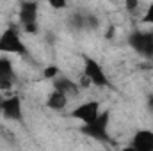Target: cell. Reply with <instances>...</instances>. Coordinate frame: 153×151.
<instances>
[{"label": "cell", "mask_w": 153, "mask_h": 151, "mask_svg": "<svg viewBox=\"0 0 153 151\" xmlns=\"http://www.w3.org/2000/svg\"><path fill=\"white\" fill-rule=\"evenodd\" d=\"M100 112H102V103L98 100H85V101L78 103L75 109H71L70 115L73 119H76L82 126V124H87V123L94 121L100 115Z\"/></svg>", "instance_id": "5b68a950"}, {"label": "cell", "mask_w": 153, "mask_h": 151, "mask_svg": "<svg viewBox=\"0 0 153 151\" xmlns=\"http://www.w3.org/2000/svg\"><path fill=\"white\" fill-rule=\"evenodd\" d=\"M43 78L45 80H55V78H59L61 76V70H59V66H55V64H50V66H46L45 70H43Z\"/></svg>", "instance_id": "7c38bea8"}, {"label": "cell", "mask_w": 153, "mask_h": 151, "mask_svg": "<svg viewBox=\"0 0 153 151\" xmlns=\"http://www.w3.org/2000/svg\"><path fill=\"white\" fill-rule=\"evenodd\" d=\"M18 18H20L22 27L39 23V4L38 2H22L18 9Z\"/></svg>", "instance_id": "ba28073f"}, {"label": "cell", "mask_w": 153, "mask_h": 151, "mask_svg": "<svg viewBox=\"0 0 153 151\" xmlns=\"http://www.w3.org/2000/svg\"><path fill=\"white\" fill-rule=\"evenodd\" d=\"M128 44L135 53L143 57H153V30H134L128 36Z\"/></svg>", "instance_id": "277c9868"}, {"label": "cell", "mask_w": 153, "mask_h": 151, "mask_svg": "<svg viewBox=\"0 0 153 151\" xmlns=\"http://www.w3.org/2000/svg\"><path fill=\"white\" fill-rule=\"evenodd\" d=\"M16 82V73L13 61L5 55L0 57V91H9Z\"/></svg>", "instance_id": "52a82bcc"}, {"label": "cell", "mask_w": 153, "mask_h": 151, "mask_svg": "<svg viewBox=\"0 0 153 151\" xmlns=\"http://www.w3.org/2000/svg\"><path fill=\"white\" fill-rule=\"evenodd\" d=\"M82 76L93 85V87H111V80L105 73L103 66L91 57L84 59V68H82Z\"/></svg>", "instance_id": "3957f363"}, {"label": "cell", "mask_w": 153, "mask_h": 151, "mask_svg": "<svg viewBox=\"0 0 153 151\" xmlns=\"http://www.w3.org/2000/svg\"><path fill=\"white\" fill-rule=\"evenodd\" d=\"M46 107L53 112H64L68 109V103H70V98L62 93H59L57 89H52L50 94L46 96Z\"/></svg>", "instance_id": "30bf717a"}, {"label": "cell", "mask_w": 153, "mask_h": 151, "mask_svg": "<svg viewBox=\"0 0 153 151\" xmlns=\"http://www.w3.org/2000/svg\"><path fill=\"white\" fill-rule=\"evenodd\" d=\"M0 114L13 123H18L23 119V105L20 96L13 94V96H5L0 100Z\"/></svg>", "instance_id": "8992f818"}, {"label": "cell", "mask_w": 153, "mask_h": 151, "mask_svg": "<svg viewBox=\"0 0 153 151\" xmlns=\"http://www.w3.org/2000/svg\"><path fill=\"white\" fill-rule=\"evenodd\" d=\"M98 25H100V20L94 14H84V29L94 30V29H98Z\"/></svg>", "instance_id": "4fadbf2b"}, {"label": "cell", "mask_w": 153, "mask_h": 151, "mask_svg": "<svg viewBox=\"0 0 153 151\" xmlns=\"http://www.w3.org/2000/svg\"><path fill=\"white\" fill-rule=\"evenodd\" d=\"M121 151H135V150H134L132 146H125V148H123V150H121Z\"/></svg>", "instance_id": "ac0fdd59"}, {"label": "cell", "mask_w": 153, "mask_h": 151, "mask_svg": "<svg viewBox=\"0 0 153 151\" xmlns=\"http://www.w3.org/2000/svg\"><path fill=\"white\" fill-rule=\"evenodd\" d=\"M22 32H25V34H38V32H39V23L27 25V27H22Z\"/></svg>", "instance_id": "9a60e30c"}, {"label": "cell", "mask_w": 153, "mask_h": 151, "mask_svg": "<svg viewBox=\"0 0 153 151\" xmlns=\"http://www.w3.org/2000/svg\"><path fill=\"white\" fill-rule=\"evenodd\" d=\"M0 53L2 55H20L25 57L29 53L27 44L22 38V30L16 27H7L0 34Z\"/></svg>", "instance_id": "6da1fadb"}, {"label": "cell", "mask_w": 153, "mask_h": 151, "mask_svg": "<svg viewBox=\"0 0 153 151\" xmlns=\"http://www.w3.org/2000/svg\"><path fill=\"white\" fill-rule=\"evenodd\" d=\"M128 146H132L135 151H153V130L148 128L137 130L132 135Z\"/></svg>", "instance_id": "9c48e42d"}, {"label": "cell", "mask_w": 153, "mask_h": 151, "mask_svg": "<svg viewBox=\"0 0 153 151\" xmlns=\"http://www.w3.org/2000/svg\"><path fill=\"white\" fill-rule=\"evenodd\" d=\"M48 5H50L52 9H66L68 4H66V2H50Z\"/></svg>", "instance_id": "2e32d148"}, {"label": "cell", "mask_w": 153, "mask_h": 151, "mask_svg": "<svg viewBox=\"0 0 153 151\" xmlns=\"http://www.w3.org/2000/svg\"><path fill=\"white\" fill-rule=\"evenodd\" d=\"M109 124H111V112L109 110H102L100 115L94 121L80 126V133L89 137V139H93V141H98V142H109L111 141Z\"/></svg>", "instance_id": "7a4b0ae2"}, {"label": "cell", "mask_w": 153, "mask_h": 151, "mask_svg": "<svg viewBox=\"0 0 153 151\" xmlns=\"http://www.w3.org/2000/svg\"><path fill=\"white\" fill-rule=\"evenodd\" d=\"M52 89H57L59 93L66 94L68 98L76 96L78 91H80V87H78V84H76L75 80H71V78H68V76H62V75L52 82Z\"/></svg>", "instance_id": "8fae6325"}, {"label": "cell", "mask_w": 153, "mask_h": 151, "mask_svg": "<svg viewBox=\"0 0 153 151\" xmlns=\"http://www.w3.org/2000/svg\"><path fill=\"white\" fill-rule=\"evenodd\" d=\"M146 105H148V109H150V110H153V94H150V96H148Z\"/></svg>", "instance_id": "e0dca14e"}, {"label": "cell", "mask_w": 153, "mask_h": 151, "mask_svg": "<svg viewBox=\"0 0 153 151\" xmlns=\"http://www.w3.org/2000/svg\"><path fill=\"white\" fill-rule=\"evenodd\" d=\"M141 23H144V25H152L153 27V2L152 4H148L144 14H143V18H141Z\"/></svg>", "instance_id": "5bb4252c"}]
</instances>
